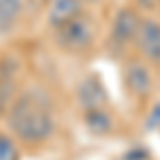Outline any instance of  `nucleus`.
<instances>
[{"mask_svg":"<svg viewBox=\"0 0 160 160\" xmlns=\"http://www.w3.org/2000/svg\"><path fill=\"white\" fill-rule=\"evenodd\" d=\"M7 126L24 143H41L53 132L51 100L43 90H26L17 94L7 111Z\"/></svg>","mask_w":160,"mask_h":160,"instance_id":"1","label":"nucleus"},{"mask_svg":"<svg viewBox=\"0 0 160 160\" xmlns=\"http://www.w3.org/2000/svg\"><path fill=\"white\" fill-rule=\"evenodd\" d=\"M56 41H58L60 47L68 51H83L94 41V26L88 17L79 15L77 19H73V22H68V24H64L62 28L56 30Z\"/></svg>","mask_w":160,"mask_h":160,"instance_id":"2","label":"nucleus"},{"mask_svg":"<svg viewBox=\"0 0 160 160\" xmlns=\"http://www.w3.org/2000/svg\"><path fill=\"white\" fill-rule=\"evenodd\" d=\"M109 100V94H107V88L100 81V77L96 73L86 75L79 86H77V102L81 105L83 111H92V109H105Z\"/></svg>","mask_w":160,"mask_h":160,"instance_id":"3","label":"nucleus"},{"mask_svg":"<svg viewBox=\"0 0 160 160\" xmlns=\"http://www.w3.org/2000/svg\"><path fill=\"white\" fill-rule=\"evenodd\" d=\"M19 62L15 56H0V111H9L17 98Z\"/></svg>","mask_w":160,"mask_h":160,"instance_id":"4","label":"nucleus"},{"mask_svg":"<svg viewBox=\"0 0 160 160\" xmlns=\"http://www.w3.org/2000/svg\"><path fill=\"white\" fill-rule=\"evenodd\" d=\"M141 22L143 19L139 17V13L135 9H130V7L120 9L115 13V17H113V24H111V43L120 45V47H124L126 43H130L137 37Z\"/></svg>","mask_w":160,"mask_h":160,"instance_id":"5","label":"nucleus"},{"mask_svg":"<svg viewBox=\"0 0 160 160\" xmlns=\"http://www.w3.org/2000/svg\"><path fill=\"white\" fill-rule=\"evenodd\" d=\"M137 47L149 62H160V22L143 19L137 32Z\"/></svg>","mask_w":160,"mask_h":160,"instance_id":"6","label":"nucleus"},{"mask_svg":"<svg viewBox=\"0 0 160 160\" xmlns=\"http://www.w3.org/2000/svg\"><path fill=\"white\" fill-rule=\"evenodd\" d=\"M124 83L132 96H148L152 90V75L148 66L139 60H132L124 68Z\"/></svg>","mask_w":160,"mask_h":160,"instance_id":"7","label":"nucleus"},{"mask_svg":"<svg viewBox=\"0 0 160 160\" xmlns=\"http://www.w3.org/2000/svg\"><path fill=\"white\" fill-rule=\"evenodd\" d=\"M81 15V0H51L47 9V24L51 28H62Z\"/></svg>","mask_w":160,"mask_h":160,"instance_id":"8","label":"nucleus"},{"mask_svg":"<svg viewBox=\"0 0 160 160\" xmlns=\"http://www.w3.org/2000/svg\"><path fill=\"white\" fill-rule=\"evenodd\" d=\"M83 124H86L88 132H92V135H107L113 128V120L107 109L83 111Z\"/></svg>","mask_w":160,"mask_h":160,"instance_id":"9","label":"nucleus"},{"mask_svg":"<svg viewBox=\"0 0 160 160\" xmlns=\"http://www.w3.org/2000/svg\"><path fill=\"white\" fill-rule=\"evenodd\" d=\"M22 13V0H0V34L11 32Z\"/></svg>","mask_w":160,"mask_h":160,"instance_id":"10","label":"nucleus"},{"mask_svg":"<svg viewBox=\"0 0 160 160\" xmlns=\"http://www.w3.org/2000/svg\"><path fill=\"white\" fill-rule=\"evenodd\" d=\"M0 160H19V152H17L15 141L2 132H0Z\"/></svg>","mask_w":160,"mask_h":160,"instance_id":"11","label":"nucleus"},{"mask_svg":"<svg viewBox=\"0 0 160 160\" xmlns=\"http://www.w3.org/2000/svg\"><path fill=\"white\" fill-rule=\"evenodd\" d=\"M145 130H148V132L160 130V100L149 109L148 115H145Z\"/></svg>","mask_w":160,"mask_h":160,"instance_id":"12","label":"nucleus"},{"mask_svg":"<svg viewBox=\"0 0 160 160\" xmlns=\"http://www.w3.org/2000/svg\"><path fill=\"white\" fill-rule=\"evenodd\" d=\"M124 160H148V149L141 145H135L124 154Z\"/></svg>","mask_w":160,"mask_h":160,"instance_id":"13","label":"nucleus"},{"mask_svg":"<svg viewBox=\"0 0 160 160\" xmlns=\"http://www.w3.org/2000/svg\"><path fill=\"white\" fill-rule=\"evenodd\" d=\"M152 2L154 0H139V4H143V7H152Z\"/></svg>","mask_w":160,"mask_h":160,"instance_id":"14","label":"nucleus"},{"mask_svg":"<svg viewBox=\"0 0 160 160\" xmlns=\"http://www.w3.org/2000/svg\"><path fill=\"white\" fill-rule=\"evenodd\" d=\"M86 2H98V0H86Z\"/></svg>","mask_w":160,"mask_h":160,"instance_id":"15","label":"nucleus"}]
</instances>
